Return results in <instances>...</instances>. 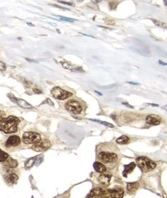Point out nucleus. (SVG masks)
<instances>
[{
    "instance_id": "obj_15",
    "label": "nucleus",
    "mask_w": 167,
    "mask_h": 198,
    "mask_svg": "<svg viewBox=\"0 0 167 198\" xmlns=\"http://www.w3.org/2000/svg\"><path fill=\"white\" fill-rule=\"evenodd\" d=\"M93 167H94V169L95 170V171L97 173H99V174H101V173H103L104 172H106L107 170V169L106 166L104 165L103 164L101 163L99 161H95L93 165Z\"/></svg>"
},
{
    "instance_id": "obj_21",
    "label": "nucleus",
    "mask_w": 167,
    "mask_h": 198,
    "mask_svg": "<svg viewBox=\"0 0 167 198\" xmlns=\"http://www.w3.org/2000/svg\"><path fill=\"white\" fill-rule=\"evenodd\" d=\"M151 20L156 25L160 26V27H165V28L167 27V24L166 23H164V22L160 21L157 20L155 19H151Z\"/></svg>"
},
{
    "instance_id": "obj_16",
    "label": "nucleus",
    "mask_w": 167,
    "mask_h": 198,
    "mask_svg": "<svg viewBox=\"0 0 167 198\" xmlns=\"http://www.w3.org/2000/svg\"><path fill=\"white\" fill-rule=\"evenodd\" d=\"M18 165V161L11 157H9L3 162V165L8 168H15Z\"/></svg>"
},
{
    "instance_id": "obj_24",
    "label": "nucleus",
    "mask_w": 167,
    "mask_h": 198,
    "mask_svg": "<svg viewBox=\"0 0 167 198\" xmlns=\"http://www.w3.org/2000/svg\"><path fill=\"white\" fill-rule=\"evenodd\" d=\"M57 16L60 17V19L61 20L65 21L67 22H73L74 21L76 20L75 19H72V18H70L60 16Z\"/></svg>"
},
{
    "instance_id": "obj_14",
    "label": "nucleus",
    "mask_w": 167,
    "mask_h": 198,
    "mask_svg": "<svg viewBox=\"0 0 167 198\" xmlns=\"http://www.w3.org/2000/svg\"><path fill=\"white\" fill-rule=\"evenodd\" d=\"M140 183L138 182L128 183L127 185V190L129 194H133L139 188Z\"/></svg>"
},
{
    "instance_id": "obj_5",
    "label": "nucleus",
    "mask_w": 167,
    "mask_h": 198,
    "mask_svg": "<svg viewBox=\"0 0 167 198\" xmlns=\"http://www.w3.org/2000/svg\"><path fill=\"white\" fill-rule=\"evenodd\" d=\"M41 137L40 134L35 132H26L23 134L22 141L25 144L29 145L40 141Z\"/></svg>"
},
{
    "instance_id": "obj_29",
    "label": "nucleus",
    "mask_w": 167,
    "mask_h": 198,
    "mask_svg": "<svg viewBox=\"0 0 167 198\" xmlns=\"http://www.w3.org/2000/svg\"><path fill=\"white\" fill-rule=\"evenodd\" d=\"M6 113L5 112L2 111H0V120L4 118V116H5Z\"/></svg>"
},
{
    "instance_id": "obj_6",
    "label": "nucleus",
    "mask_w": 167,
    "mask_h": 198,
    "mask_svg": "<svg viewBox=\"0 0 167 198\" xmlns=\"http://www.w3.org/2000/svg\"><path fill=\"white\" fill-rule=\"evenodd\" d=\"M51 93L54 98L61 100L66 99L73 95V93L64 90L59 87H54L52 89Z\"/></svg>"
},
{
    "instance_id": "obj_8",
    "label": "nucleus",
    "mask_w": 167,
    "mask_h": 198,
    "mask_svg": "<svg viewBox=\"0 0 167 198\" xmlns=\"http://www.w3.org/2000/svg\"><path fill=\"white\" fill-rule=\"evenodd\" d=\"M107 193L111 198H123L124 196V191L122 187L116 185L108 189Z\"/></svg>"
},
{
    "instance_id": "obj_3",
    "label": "nucleus",
    "mask_w": 167,
    "mask_h": 198,
    "mask_svg": "<svg viewBox=\"0 0 167 198\" xmlns=\"http://www.w3.org/2000/svg\"><path fill=\"white\" fill-rule=\"evenodd\" d=\"M136 165L143 173H147L155 169L157 164L151 159L144 156L139 157L136 159Z\"/></svg>"
},
{
    "instance_id": "obj_31",
    "label": "nucleus",
    "mask_w": 167,
    "mask_h": 198,
    "mask_svg": "<svg viewBox=\"0 0 167 198\" xmlns=\"http://www.w3.org/2000/svg\"><path fill=\"white\" fill-rule=\"evenodd\" d=\"M46 103H47L49 104V105H54L53 103V102H52L51 100L50 99H46Z\"/></svg>"
},
{
    "instance_id": "obj_26",
    "label": "nucleus",
    "mask_w": 167,
    "mask_h": 198,
    "mask_svg": "<svg viewBox=\"0 0 167 198\" xmlns=\"http://www.w3.org/2000/svg\"><path fill=\"white\" fill-rule=\"evenodd\" d=\"M59 3H61V4H63L66 5L70 6H74V4L73 3H70V2H67L64 1H58Z\"/></svg>"
},
{
    "instance_id": "obj_1",
    "label": "nucleus",
    "mask_w": 167,
    "mask_h": 198,
    "mask_svg": "<svg viewBox=\"0 0 167 198\" xmlns=\"http://www.w3.org/2000/svg\"><path fill=\"white\" fill-rule=\"evenodd\" d=\"M122 154L114 142H104L96 146V158L98 161L110 169L118 166Z\"/></svg>"
},
{
    "instance_id": "obj_20",
    "label": "nucleus",
    "mask_w": 167,
    "mask_h": 198,
    "mask_svg": "<svg viewBox=\"0 0 167 198\" xmlns=\"http://www.w3.org/2000/svg\"><path fill=\"white\" fill-rule=\"evenodd\" d=\"M36 158V157H34L31 158L30 159H29L28 161L26 163V167L27 168H30V167H32V166L35 163Z\"/></svg>"
},
{
    "instance_id": "obj_2",
    "label": "nucleus",
    "mask_w": 167,
    "mask_h": 198,
    "mask_svg": "<svg viewBox=\"0 0 167 198\" xmlns=\"http://www.w3.org/2000/svg\"><path fill=\"white\" fill-rule=\"evenodd\" d=\"M20 120L16 117L9 116L0 120V131L5 134L17 132Z\"/></svg>"
},
{
    "instance_id": "obj_27",
    "label": "nucleus",
    "mask_w": 167,
    "mask_h": 198,
    "mask_svg": "<svg viewBox=\"0 0 167 198\" xmlns=\"http://www.w3.org/2000/svg\"><path fill=\"white\" fill-rule=\"evenodd\" d=\"M62 65L63 67L66 69H69L71 68V66L69 65L68 64L66 63H62Z\"/></svg>"
},
{
    "instance_id": "obj_18",
    "label": "nucleus",
    "mask_w": 167,
    "mask_h": 198,
    "mask_svg": "<svg viewBox=\"0 0 167 198\" xmlns=\"http://www.w3.org/2000/svg\"><path fill=\"white\" fill-rule=\"evenodd\" d=\"M16 101L18 104L22 108H32L31 104H30L29 103H27V101H26L24 100L18 99H16Z\"/></svg>"
},
{
    "instance_id": "obj_12",
    "label": "nucleus",
    "mask_w": 167,
    "mask_h": 198,
    "mask_svg": "<svg viewBox=\"0 0 167 198\" xmlns=\"http://www.w3.org/2000/svg\"><path fill=\"white\" fill-rule=\"evenodd\" d=\"M136 167V164L134 162H132L128 165H124V170L123 172V175L127 178V175L132 173Z\"/></svg>"
},
{
    "instance_id": "obj_7",
    "label": "nucleus",
    "mask_w": 167,
    "mask_h": 198,
    "mask_svg": "<svg viewBox=\"0 0 167 198\" xmlns=\"http://www.w3.org/2000/svg\"><path fill=\"white\" fill-rule=\"evenodd\" d=\"M51 143L47 139L40 140L34 143L32 146V149L36 152H43L51 147Z\"/></svg>"
},
{
    "instance_id": "obj_33",
    "label": "nucleus",
    "mask_w": 167,
    "mask_h": 198,
    "mask_svg": "<svg viewBox=\"0 0 167 198\" xmlns=\"http://www.w3.org/2000/svg\"><path fill=\"white\" fill-rule=\"evenodd\" d=\"M54 6H55V7H58V8H62V9L64 10H70V9H68L66 8H64V7H60V6H56L55 5H54Z\"/></svg>"
},
{
    "instance_id": "obj_38",
    "label": "nucleus",
    "mask_w": 167,
    "mask_h": 198,
    "mask_svg": "<svg viewBox=\"0 0 167 198\" xmlns=\"http://www.w3.org/2000/svg\"><path fill=\"white\" fill-rule=\"evenodd\" d=\"M98 27H102V28H104V29H110V28H108V27H104V26H102L98 25Z\"/></svg>"
},
{
    "instance_id": "obj_25",
    "label": "nucleus",
    "mask_w": 167,
    "mask_h": 198,
    "mask_svg": "<svg viewBox=\"0 0 167 198\" xmlns=\"http://www.w3.org/2000/svg\"><path fill=\"white\" fill-rule=\"evenodd\" d=\"M6 69V67L5 64L1 61H0V71L5 70Z\"/></svg>"
},
{
    "instance_id": "obj_35",
    "label": "nucleus",
    "mask_w": 167,
    "mask_h": 198,
    "mask_svg": "<svg viewBox=\"0 0 167 198\" xmlns=\"http://www.w3.org/2000/svg\"><path fill=\"white\" fill-rule=\"evenodd\" d=\"M79 33L81 34H82V35H85V36H87V37H92V36H91V35H87V34H86L82 33Z\"/></svg>"
},
{
    "instance_id": "obj_28",
    "label": "nucleus",
    "mask_w": 167,
    "mask_h": 198,
    "mask_svg": "<svg viewBox=\"0 0 167 198\" xmlns=\"http://www.w3.org/2000/svg\"><path fill=\"white\" fill-rule=\"evenodd\" d=\"M43 161V157H40L37 159V160L36 161V166H39L40 163H41Z\"/></svg>"
},
{
    "instance_id": "obj_32",
    "label": "nucleus",
    "mask_w": 167,
    "mask_h": 198,
    "mask_svg": "<svg viewBox=\"0 0 167 198\" xmlns=\"http://www.w3.org/2000/svg\"><path fill=\"white\" fill-rule=\"evenodd\" d=\"M159 63L160 65H163V66H167V63H164L163 62H162L161 60H159Z\"/></svg>"
},
{
    "instance_id": "obj_22",
    "label": "nucleus",
    "mask_w": 167,
    "mask_h": 198,
    "mask_svg": "<svg viewBox=\"0 0 167 198\" xmlns=\"http://www.w3.org/2000/svg\"><path fill=\"white\" fill-rule=\"evenodd\" d=\"M91 121H97L98 123H100V124H102L103 125L107 126L108 127H110V128H114V125L112 124H111V123H107L106 121H99V120H91Z\"/></svg>"
},
{
    "instance_id": "obj_17",
    "label": "nucleus",
    "mask_w": 167,
    "mask_h": 198,
    "mask_svg": "<svg viewBox=\"0 0 167 198\" xmlns=\"http://www.w3.org/2000/svg\"><path fill=\"white\" fill-rule=\"evenodd\" d=\"M130 139L126 135H122V136L118 138L116 140V143L118 144L125 145L129 143Z\"/></svg>"
},
{
    "instance_id": "obj_34",
    "label": "nucleus",
    "mask_w": 167,
    "mask_h": 198,
    "mask_svg": "<svg viewBox=\"0 0 167 198\" xmlns=\"http://www.w3.org/2000/svg\"><path fill=\"white\" fill-rule=\"evenodd\" d=\"M128 83L129 84H132V85H139V83H138L136 82H128Z\"/></svg>"
},
{
    "instance_id": "obj_23",
    "label": "nucleus",
    "mask_w": 167,
    "mask_h": 198,
    "mask_svg": "<svg viewBox=\"0 0 167 198\" xmlns=\"http://www.w3.org/2000/svg\"><path fill=\"white\" fill-rule=\"evenodd\" d=\"M89 198H111V197L108 196L107 193L106 194H101V195L94 196H92V197Z\"/></svg>"
},
{
    "instance_id": "obj_13",
    "label": "nucleus",
    "mask_w": 167,
    "mask_h": 198,
    "mask_svg": "<svg viewBox=\"0 0 167 198\" xmlns=\"http://www.w3.org/2000/svg\"><path fill=\"white\" fill-rule=\"evenodd\" d=\"M18 179H19L18 176L15 173H11L9 174L5 178L6 182L9 185H13L16 183Z\"/></svg>"
},
{
    "instance_id": "obj_9",
    "label": "nucleus",
    "mask_w": 167,
    "mask_h": 198,
    "mask_svg": "<svg viewBox=\"0 0 167 198\" xmlns=\"http://www.w3.org/2000/svg\"><path fill=\"white\" fill-rule=\"evenodd\" d=\"M111 177L112 175L111 174L106 171L104 173L99 174L97 178V181L102 186L107 187L110 185Z\"/></svg>"
},
{
    "instance_id": "obj_36",
    "label": "nucleus",
    "mask_w": 167,
    "mask_h": 198,
    "mask_svg": "<svg viewBox=\"0 0 167 198\" xmlns=\"http://www.w3.org/2000/svg\"><path fill=\"white\" fill-rule=\"evenodd\" d=\"M102 1H92V2L94 3H95V4H97V3H99L100 2Z\"/></svg>"
},
{
    "instance_id": "obj_10",
    "label": "nucleus",
    "mask_w": 167,
    "mask_h": 198,
    "mask_svg": "<svg viewBox=\"0 0 167 198\" xmlns=\"http://www.w3.org/2000/svg\"><path fill=\"white\" fill-rule=\"evenodd\" d=\"M20 144H21L20 138L16 135L10 136L8 138L5 143V147L9 149L18 147Z\"/></svg>"
},
{
    "instance_id": "obj_4",
    "label": "nucleus",
    "mask_w": 167,
    "mask_h": 198,
    "mask_svg": "<svg viewBox=\"0 0 167 198\" xmlns=\"http://www.w3.org/2000/svg\"><path fill=\"white\" fill-rule=\"evenodd\" d=\"M66 109L70 113L75 115H80L83 111V108L79 102L75 99H71L65 104Z\"/></svg>"
},
{
    "instance_id": "obj_19",
    "label": "nucleus",
    "mask_w": 167,
    "mask_h": 198,
    "mask_svg": "<svg viewBox=\"0 0 167 198\" xmlns=\"http://www.w3.org/2000/svg\"><path fill=\"white\" fill-rule=\"evenodd\" d=\"M9 157V154L0 149V162L5 161Z\"/></svg>"
},
{
    "instance_id": "obj_30",
    "label": "nucleus",
    "mask_w": 167,
    "mask_h": 198,
    "mask_svg": "<svg viewBox=\"0 0 167 198\" xmlns=\"http://www.w3.org/2000/svg\"><path fill=\"white\" fill-rule=\"evenodd\" d=\"M33 91L35 93L37 94H40L42 93V91L40 90V89H37V88H33Z\"/></svg>"
},
{
    "instance_id": "obj_11",
    "label": "nucleus",
    "mask_w": 167,
    "mask_h": 198,
    "mask_svg": "<svg viewBox=\"0 0 167 198\" xmlns=\"http://www.w3.org/2000/svg\"><path fill=\"white\" fill-rule=\"evenodd\" d=\"M146 123L150 125H158L161 123L162 120L159 116L156 115H151L148 116L146 119Z\"/></svg>"
},
{
    "instance_id": "obj_39",
    "label": "nucleus",
    "mask_w": 167,
    "mask_h": 198,
    "mask_svg": "<svg viewBox=\"0 0 167 198\" xmlns=\"http://www.w3.org/2000/svg\"><path fill=\"white\" fill-rule=\"evenodd\" d=\"M27 24L31 26H34V25L33 24H32V23H27Z\"/></svg>"
},
{
    "instance_id": "obj_37",
    "label": "nucleus",
    "mask_w": 167,
    "mask_h": 198,
    "mask_svg": "<svg viewBox=\"0 0 167 198\" xmlns=\"http://www.w3.org/2000/svg\"><path fill=\"white\" fill-rule=\"evenodd\" d=\"M95 91V92H96V93H98V95H99L100 96L102 95V93H100V92H99L96 91Z\"/></svg>"
}]
</instances>
